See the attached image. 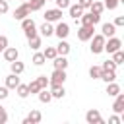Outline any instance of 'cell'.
<instances>
[{
    "label": "cell",
    "instance_id": "cell-1",
    "mask_svg": "<svg viewBox=\"0 0 124 124\" xmlns=\"http://www.w3.org/2000/svg\"><path fill=\"white\" fill-rule=\"evenodd\" d=\"M64 81H66V72H64V70H56V68H54V72H52V76H50L48 83H50V85H62Z\"/></svg>",
    "mask_w": 124,
    "mask_h": 124
},
{
    "label": "cell",
    "instance_id": "cell-2",
    "mask_svg": "<svg viewBox=\"0 0 124 124\" xmlns=\"http://www.w3.org/2000/svg\"><path fill=\"white\" fill-rule=\"evenodd\" d=\"M93 27H95V25H81L79 31H78V39H79V41H89V39L93 37V31H95Z\"/></svg>",
    "mask_w": 124,
    "mask_h": 124
},
{
    "label": "cell",
    "instance_id": "cell-3",
    "mask_svg": "<svg viewBox=\"0 0 124 124\" xmlns=\"http://www.w3.org/2000/svg\"><path fill=\"white\" fill-rule=\"evenodd\" d=\"M103 46H105V37L103 35H95L93 37V43H91V52L93 54H99V52H103Z\"/></svg>",
    "mask_w": 124,
    "mask_h": 124
},
{
    "label": "cell",
    "instance_id": "cell-4",
    "mask_svg": "<svg viewBox=\"0 0 124 124\" xmlns=\"http://www.w3.org/2000/svg\"><path fill=\"white\" fill-rule=\"evenodd\" d=\"M81 25H95L99 19H101V14H81Z\"/></svg>",
    "mask_w": 124,
    "mask_h": 124
},
{
    "label": "cell",
    "instance_id": "cell-5",
    "mask_svg": "<svg viewBox=\"0 0 124 124\" xmlns=\"http://www.w3.org/2000/svg\"><path fill=\"white\" fill-rule=\"evenodd\" d=\"M29 14H31V8H29V6H27V2H25V4H21L19 8H16L14 17H16V19H23V17H27Z\"/></svg>",
    "mask_w": 124,
    "mask_h": 124
},
{
    "label": "cell",
    "instance_id": "cell-6",
    "mask_svg": "<svg viewBox=\"0 0 124 124\" xmlns=\"http://www.w3.org/2000/svg\"><path fill=\"white\" fill-rule=\"evenodd\" d=\"M62 19V10H46L45 12V21H60Z\"/></svg>",
    "mask_w": 124,
    "mask_h": 124
},
{
    "label": "cell",
    "instance_id": "cell-7",
    "mask_svg": "<svg viewBox=\"0 0 124 124\" xmlns=\"http://www.w3.org/2000/svg\"><path fill=\"white\" fill-rule=\"evenodd\" d=\"M120 46H122L120 39H114V37H112V39H108V43H105L103 50H107V52H110V54H112V52H114V50H118Z\"/></svg>",
    "mask_w": 124,
    "mask_h": 124
},
{
    "label": "cell",
    "instance_id": "cell-8",
    "mask_svg": "<svg viewBox=\"0 0 124 124\" xmlns=\"http://www.w3.org/2000/svg\"><path fill=\"white\" fill-rule=\"evenodd\" d=\"M85 120H87L89 124H103V118H101L99 110H95V108H91V110L85 114Z\"/></svg>",
    "mask_w": 124,
    "mask_h": 124
},
{
    "label": "cell",
    "instance_id": "cell-9",
    "mask_svg": "<svg viewBox=\"0 0 124 124\" xmlns=\"http://www.w3.org/2000/svg\"><path fill=\"white\" fill-rule=\"evenodd\" d=\"M54 33L58 35V39H66V37H68V33H70V27H68V23H64V21H60V23L56 25V29H54Z\"/></svg>",
    "mask_w": 124,
    "mask_h": 124
},
{
    "label": "cell",
    "instance_id": "cell-10",
    "mask_svg": "<svg viewBox=\"0 0 124 124\" xmlns=\"http://www.w3.org/2000/svg\"><path fill=\"white\" fill-rule=\"evenodd\" d=\"M52 60H54V68H56V70H66V66H68V60H66V56H60V54H56Z\"/></svg>",
    "mask_w": 124,
    "mask_h": 124
},
{
    "label": "cell",
    "instance_id": "cell-11",
    "mask_svg": "<svg viewBox=\"0 0 124 124\" xmlns=\"http://www.w3.org/2000/svg\"><path fill=\"white\" fill-rule=\"evenodd\" d=\"M114 97H116V101H114V105H112V110H114V112H122V110H124V95L118 93V95H114Z\"/></svg>",
    "mask_w": 124,
    "mask_h": 124
},
{
    "label": "cell",
    "instance_id": "cell-12",
    "mask_svg": "<svg viewBox=\"0 0 124 124\" xmlns=\"http://www.w3.org/2000/svg\"><path fill=\"white\" fill-rule=\"evenodd\" d=\"M17 54H19V52H17V48H8V46L4 48V58H6L8 62L17 60Z\"/></svg>",
    "mask_w": 124,
    "mask_h": 124
},
{
    "label": "cell",
    "instance_id": "cell-13",
    "mask_svg": "<svg viewBox=\"0 0 124 124\" xmlns=\"http://www.w3.org/2000/svg\"><path fill=\"white\" fill-rule=\"evenodd\" d=\"M17 85H19V78H17V74H12V76L6 78V87H8V89H16Z\"/></svg>",
    "mask_w": 124,
    "mask_h": 124
},
{
    "label": "cell",
    "instance_id": "cell-14",
    "mask_svg": "<svg viewBox=\"0 0 124 124\" xmlns=\"http://www.w3.org/2000/svg\"><path fill=\"white\" fill-rule=\"evenodd\" d=\"M23 122H25V124H37V122H41V112H39V110H31L29 116H27Z\"/></svg>",
    "mask_w": 124,
    "mask_h": 124
},
{
    "label": "cell",
    "instance_id": "cell-15",
    "mask_svg": "<svg viewBox=\"0 0 124 124\" xmlns=\"http://www.w3.org/2000/svg\"><path fill=\"white\" fill-rule=\"evenodd\" d=\"M116 33L114 23H103V37H112Z\"/></svg>",
    "mask_w": 124,
    "mask_h": 124
},
{
    "label": "cell",
    "instance_id": "cell-16",
    "mask_svg": "<svg viewBox=\"0 0 124 124\" xmlns=\"http://www.w3.org/2000/svg\"><path fill=\"white\" fill-rule=\"evenodd\" d=\"M68 52H70V45H68L66 41H62V39H60V45L56 46V54H60V56H66Z\"/></svg>",
    "mask_w": 124,
    "mask_h": 124
},
{
    "label": "cell",
    "instance_id": "cell-17",
    "mask_svg": "<svg viewBox=\"0 0 124 124\" xmlns=\"http://www.w3.org/2000/svg\"><path fill=\"white\" fill-rule=\"evenodd\" d=\"M101 79H105L107 83H110V81H114L116 79V74L114 72H110V70H101V76H99Z\"/></svg>",
    "mask_w": 124,
    "mask_h": 124
},
{
    "label": "cell",
    "instance_id": "cell-18",
    "mask_svg": "<svg viewBox=\"0 0 124 124\" xmlns=\"http://www.w3.org/2000/svg\"><path fill=\"white\" fill-rule=\"evenodd\" d=\"M68 8H70V16H72L74 19L81 17V14H83V8H81L79 4H76V6H68Z\"/></svg>",
    "mask_w": 124,
    "mask_h": 124
},
{
    "label": "cell",
    "instance_id": "cell-19",
    "mask_svg": "<svg viewBox=\"0 0 124 124\" xmlns=\"http://www.w3.org/2000/svg\"><path fill=\"white\" fill-rule=\"evenodd\" d=\"M50 87H52V91H50V95H52V97H56V99H62V97H64V93H66V91H64V87H62V85H50Z\"/></svg>",
    "mask_w": 124,
    "mask_h": 124
},
{
    "label": "cell",
    "instance_id": "cell-20",
    "mask_svg": "<svg viewBox=\"0 0 124 124\" xmlns=\"http://www.w3.org/2000/svg\"><path fill=\"white\" fill-rule=\"evenodd\" d=\"M41 33H43L45 37H50V35L54 33V29H52V25H50V21H45V23L41 25Z\"/></svg>",
    "mask_w": 124,
    "mask_h": 124
},
{
    "label": "cell",
    "instance_id": "cell-21",
    "mask_svg": "<svg viewBox=\"0 0 124 124\" xmlns=\"http://www.w3.org/2000/svg\"><path fill=\"white\" fill-rule=\"evenodd\" d=\"M50 99H52V95H50V91H46V87L39 91V101L41 103H50Z\"/></svg>",
    "mask_w": 124,
    "mask_h": 124
},
{
    "label": "cell",
    "instance_id": "cell-22",
    "mask_svg": "<svg viewBox=\"0 0 124 124\" xmlns=\"http://www.w3.org/2000/svg\"><path fill=\"white\" fill-rule=\"evenodd\" d=\"M43 4H45V0H27V6L31 8V12L33 10H41Z\"/></svg>",
    "mask_w": 124,
    "mask_h": 124
},
{
    "label": "cell",
    "instance_id": "cell-23",
    "mask_svg": "<svg viewBox=\"0 0 124 124\" xmlns=\"http://www.w3.org/2000/svg\"><path fill=\"white\" fill-rule=\"evenodd\" d=\"M107 93L114 97V95H118V93H120V87H118L114 81H110V83H108V87H107Z\"/></svg>",
    "mask_w": 124,
    "mask_h": 124
},
{
    "label": "cell",
    "instance_id": "cell-24",
    "mask_svg": "<svg viewBox=\"0 0 124 124\" xmlns=\"http://www.w3.org/2000/svg\"><path fill=\"white\" fill-rule=\"evenodd\" d=\"M21 72H23V64L17 62V60H14V62H12V74H17V76H19Z\"/></svg>",
    "mask_w": 124,
    "mask_h": 124
},
{
    "label": "cell",
    "instance_id": "cell-25",
    "mask_svg": "<svg viewBox=\"0 0 124 124\" xmlns=\"http://www.w3.org/2000/svg\"><path fill=\"white\" fill-rule=\"evenodd\" d=\"M112 54H114V58H112V62H114V64H122V60H124V52H122V50L118 48V50H114Z\"/></svg>",
    "mask_w": 124,
    "mask_h": 124
},
{
    "label": "cell",
    "instance_id": "cell-26",
    "mask_svg": "<svg viewBox=\"0 0 124 124\" xmlns=\"http://www.w3.org/2000/svg\"><path fill=\"white\" fill-rule=\"evenodd\" d=\"M89 8H91V12H93V14H101L105 6H103L101 2H91V6H89Z\"/></svg>",
    "mask_w": 124,
    "mask_h": 124
},
{
    "label": "cell",
    "instance_id": "cell-27",
    "mask_svg": "<svg viewBox=\"0 0 124 124\" xmlns=\"http://www.w3.org/2000/svg\"><path fill=\"white\" fill-rule=\"evenodd\" d=\"M29 46H31L33 50H37V48L41 46V39H39L37 35H35V37H31V39H29Z\"/></svg>",
    "mask_w": 124,
    "mask_h": 124
},
{
    "label": "cell",
    "instance_id": "cell-28",
    "mask_svg": "<svg viewBox=\"0 0 124 124\" xmlns=\"http://www.w3.org/2000/svg\"><path fill=\"white\" fill-rule=\"evenodd\" d=\"M45 60H46V58H45V54H43V52H37V54L33 56V64H37V66L45 64Z\"/></svg>",
    "mask_w": 124,
    "mask_h": 124
},
{
    "label": "cell",
    "instance_id": "cell-29",
    "mask_svg": "<svg viewBox=\"0 0 124 124\" xmlns=\"http://www.w3.org/2000/svg\"><path fill=\"white\" fill-rule=\"evenodd\" d=\"M89 76H91L93 79H99V76H101V66H91Z\"/></svg>",
    "mask_w": 124,
    "mask_h": 124
},
{
    "label": "cell",
    "instance_id": "cell-30",
    "mask_svg": "<svg viewBox=\"0 0 124 124\" xmlns=\"http://www.w3.org/2000/svg\"><path fill=\"white\" fill-rule=\"evenodd\" d=\"M27 89H29V93H39V91H41V85H39V81L35 79V81H31V83L27 85Z\"/></svg>",
    "mask_w": 124,
    "mask_h": 124
},
{
    "label": "cell",
    "instance_id": "cell-31",
    "mask_svg": "<svg viewBox=\"0 0 124 124\" xmlns=\"http://www.w3.org/2000/svg\"><path fill=\"white\" fill-rule=\"evenodd\" d=\"M16 89H17V95H19V97H21V99H23V97H27V95H29V89H27V85H21V83H19V85H17V87H16Z\"/></svg>",
    "mask_w": 124,
    "mask_h": 124
},
{
    "label": "cell",
    "instance_id": "cell-32",
    "mask_svg": "<svg viewBox=\"0 0 124 124\" xmlns=\"http://www.w3.org/2000/svg\"><path fill=\"white\" fill-rule=\"evenodd\" d=\"M101 70H110V72H114V70H116V64H114L112 60H107V62H103Z\"/></svg>",
    "mask_w": 124,
    "mask_h": 124
},
{
    "label": "cell",
    "instance_id": "cell-33",
    "mask_svg": "<svg viewBox=\"0 0 124 124\" xmlns=\"http://www.w3.org/2000/svg\"><path fill=\"white\" fill-rule=\"evenodd\" d=\"M33 25H35L33 19H29V17H23V19H21V27H23V31L29 29V27H33Z\"/></svg>",
    "mask_w": 124,
    "mask_h": 124
},
{
    "label": "cell",
    "instance_id": "cell-34",
    "mask_svg": "<svg viewBox=\"0 0 124 124\" xmlns=\"http://www.w3.org/2000/svg\"><path fill=\"white\" fill-rule=\"evenodd\" d=\"M43 54H45V58H54V56H56V48H54V46H48Z\"/></svg>",
    "mask_w": 124,
    "mask_h": 124
},
{
    "label": "cell",
    "instance_id": "cell-35",
    "mask_svg": "<svg viewBox=\"0 0 124 124\" xmlns=\"http://www.w3.org/2000/svg\"><path fill=\"white\" fill-rule=\"evenodd\" d=\"M105 8H108V10H114L116 6H118V0H105V4H103Z\"/></svg>",
    "mask_w": 124,
    "mask_h": 124
},
{
    "label": "cell",
    "instance_id": "cell-36",
    "mask_svg": "<svg viewBox=\"0 0 124 124\" xmlns=\"http://www.w3.org/2000/svg\"><path fill=\"white\" fill-rule=\"evenodd\" d=\"M37 81H39L41 89H45V87L48 85V78H46V76H41V78H37Z\"/></svg>",
    "mask_w": 124,
    "mask_h": 124
},
{
    "label": "cell",
    "instance_id": "cell-37",
    "mask_svg": "<svg viewBox=\"0 0 124 124\" xmlns=\"http://www.w3.org/2000/svg\"><path fill=\"white\" fill-rule=\"evenodd\" d=\"M56 6H58V10H64L70 6V0H56Z\"/></svg>",
    "mask_w": 124,
    "mask_h": 124
},
{
    "label": "cell",
    "instance_id": "cell-38",
    "mask_svg": "<svg viewBox=\"0 0 124 124\" xmlns=\"http://www.w3.org/2000/svg\"><path fill=\"white\" fill-rule=\"evenodd\" d=\"M6 120H8V112H6L4 107H0V124H4Z\"/></svg>",
    "mask_w": 124,
    "mask_h": 124
},
{
    "label": "cell",
    "instance_id": "cell-39",
    "mask_svg": "<svg viewBox=\"0 0 124 124\" xmlns=\"http://www.w3.org/2000/svg\"><path fill=\"white\" fill-rule=\"evenodd\" d=\"M35 35H37L35 25H33V27H29V29H25V37H27V39H31V37H35Z\"/></svg>",
    "mask_w": 124,
    "mask_h": 124
},
{
    "label": "cell",
    "instance_id": "cell-40",
    "mask_svg": "<svg viewBox=\"0 0 124 124\" xmlns=\"http://www.w3.org/2000/svg\"><path fill=\"white\" fill-rule=\"evenodd\" d=\"M8 12V0H0V14Z\"/></svg>",
    "mask_w": 124,
    "mask_h": 124
},
{
    "label": "cell",
    "instance_id": "cell-41",
    "mask_svg": "<svg viewBox=\"0 0 124 124\" xmlns=\"http://www.w3.org/2000/svg\"><path fill=\"white\" fill-rule=\"evenodd\" d=\"M6 46H8V39H6L4 35H0V52H2Z\"/></svg>",
    "mask_w": 124,
    "mask_h": 124
},
{
    "label": "cell",
    "instance_id": "cell-42",
    "mask_svg": "<svg viewBox=\"0 0 124 124\" xmlns=\"http://www.w3.org/2000/svg\"><path fill=\"white\" fill-rule=\"evenodd\" d=\"M122 25H124V17H122V16H118V17L114 19V27H122Z\"/></svg>",
    "mask_w": 124,
    "mask_h": 124
},
{
    "label": "cell",
    "instance_id": "cell-43",
    "mask_svg": "<svg viewBox=\"0 0 124 124\" xmlns=\"http://www.w3.org/2000/svg\"><path fill=\"white\" fill-rule=\"evenodd\" d=\"M91 2H93V0H79V6H81V8H89Z\"/></svg>",
    "mask_w": 124,
    "mask_h": 124
},
{
    "label": "cell",
    "instance_id": "cell-44",
    "mask_svg": "<svg viewBox=\"0 0 124 124\" xmlns=\"http://www.w3.org/2000/svg\"><path fill=\"white\" fill-rule=\"evenodd\" d=\"M8 97V87H0V99H6Z\"/></svg>",
    "mask_w": 124,
    "mask_h": 124
},
{
    "label": "cell",
    "instance_id": "cell-45",
    "mask_svg": "<svg viewBox=\"0 0 124 124\" xmlns=\"http://www.w3.org/2000/svg\"><path fill=\"white\" fill-rule=\"evenodd\" d=\"M108 122H110V124H118V122H120V118H118V116H110V118H108Z\"/></svg>",
    "mask_w": 124,
    "mask_h": 124
}]
</instances>
